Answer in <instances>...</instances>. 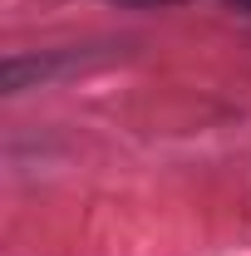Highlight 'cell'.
Returning <instances> with one entry per match:
<instances>
[{
    "label": "cell",
    "instance_id": "cell-1",
    "mask_svg": "<svg viewBox=\"0 0 251 256\" xmlns=\"http://www.w3.org/2000/svg\"><path fill=\"white\" fill-rule=\"evenodd\" d=\"M118 5H172V0H118Z\"/></svg>",
    "mask_w": 251,
    "mask_h": 256
},
{
    "label": "cell",
    "instance_id": "cell-2",
    "mask_svg": "<svg viewBox=\"0 0 251 256\" xmlns=\"http://www.w3.org/2000/svg\"><path fill=\"white\" fill-rule=\"evenodd\" d=\"M232 5H236V10H251V0H232Z\"/></svg>",
    "mask_w": 251,
    "mask_h": 256
}]
</instances>
